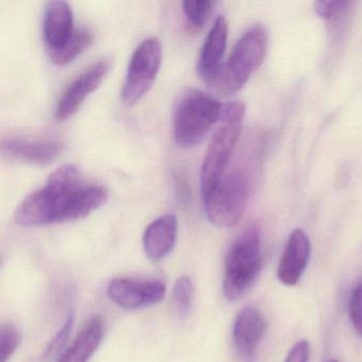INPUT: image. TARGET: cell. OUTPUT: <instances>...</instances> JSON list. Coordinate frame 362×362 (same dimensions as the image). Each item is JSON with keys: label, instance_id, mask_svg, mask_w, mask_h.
<instances>
[{"label": "cell", "instance_id": "cell-1", "mask_svg": "<svg viewBox=\"0 0 362 362\" xmlns=\"http://www.w3.org/2000/svg\"><path fill=\"white\" fill-rule=\"evenodd\" d=\"M107 198L104 187L83 185L78 169L64 165L42 188L25 198L15 213V221L23 227H40L78 220L101 208Z\"/></svg>", "mask_w": 362, "mask_h": 362}, {"label": "cell", "instance_id": "cell-2", "mask_svg": "<svg viewBox=\"0 0 362 362\" xmlns=\"http://www.w3.org/2000/svg\"><path fill=\"white\" fill-rule=\"evenodd\" d=\"M246 106L243 102L223 104L221 127L211 140L202 168V201L211 195L226 174L242 133Z\"/></svg>", "mask_w": 362, "mask_h": 362}, {"label": "cell", "instance_id": "cell-3", "mask_svg": "<svg viewBox=\"0 0 362 362\" xmlns=\"http://www.w3.org/2000/svg\"><path fill=\"white\" fill-rule=\"evenodd\" d=\"M263 265L261 235L249 227L234 240L225 261L223 293L229 301H238L257 282Z\"/></svg>", "mask_w": 362, "mask_h": 362}, {"label": "cell", "instance_id": "cell-4", "mask_svg": "<svg viewBox=\"0 0 362 362\" xmlns=\"http://www.w3.org/2000/svg\"><path fill=\"white\" fill-rule=\"evenodd\" d=\"M252 186V170L240 163L223 174L204 201L206 218L217 227L238 225L246 212Z\"/></svg>", "mask_w": 362, "mask_h": 362}, {"label": "cell", "instance_id": "cell-5", "mask_svg": "<svg viewBox=\"0 0 362 362\" xmlns=\"http://www.w3.org/2000/svg\"><path fill=\"white\" fill-rule=\"evenodd\" d=\"M223 104L197 89L181 98L174 117V140L181 148L202 142L213 125L221 121Z\"/></svg>", "mask_w": 362, "mask_h": 362}, {"label": "cell", "instance_id": "cell-6", "mask_svg": "<svg viewBox=\"0 0 362 362\" xmlns=\"http://www.w3.org/2000/svg\"><path fill=\"white\" fill-rule=\"evenodd\" d=\"M267 44V32L262 27L249 30L236 43L215 84L223 95H232L246 84L263 64Z\"/></svg>", "mask_w": 362, "mask_h": 362}, {"label": "cell", "instance_id": "cell-7", "mask_svg": "<svg viewBox=\"0 0 362 362\" xmlns=\"http://www.w3.org/2000/svg\"><path fill=\"white\" fill-rule=\"evenodd\" d=\"M163 61V46L156 38L144 40L132 55L122 100L127 106L137 103L156 80Z\"/></svg>", "mask_w": 362, "mask_h": 362}, {"label": "cell", "instance_id": "cell-8", "mask_svg": "<svg viewBox=\"0 0 362 362\" xmlns=\"http://www.w3.org/2000/svg\"><path fill=\"white\" fill-rule=\"evenodd\" d=\"M167 286L163 281L114 278L108 285L110 299L119 307L136 310L163 301Z\"/></svg>", "mask_w": 362, "mask_h": 362}, {"label": "cell", "instance_id": "cell-9", "mask_svg": "<svg viewBox=\"0 0 362 362\" xmlns=\"http://www.w3.org/2000/svg\"><path fill=\"white\" fill-rule=\"evenodd\" d=\"M266 332V320L253 306L243 308L234 320L232 339L238 357L244 362H253Z\"/></svg>", "mask_w": 362, "mask_h": 362}, {"label": "cell", "instance_id": "cell-10", "mask_svg": "<svg viewBox=\"0 0 362 362\" xmlns=\"http://www.w3.org/2000/svg\"><path fill=\"white\" fill-rule=\"evenodd\" d=\"M110 69V62L100 61L76 78L64 91L57 102L55 118L63 121L71 117L86 98L103 82Z\"/></svg>", "mask_w": 362, "mask_h": 362}, {"label": "cell", "instance_id": "cell-11", "mask_svg": "<svg viewBox=\"0 0 362 362\" xmlns=\"http://www.w3.org/2000/svg\"><path fill=\"white\" fill-rule=\"evenodd\" d=\"M227 40L228 21L225 16L221 15L215 19L198 60V74L206 84H216L223 68V57Z\"/></svg>", "mask_w": 362, "mask_h": 362}, {"label": "cell", "instance_id": "cell-12", "mask_svg": "<svg viewBox=\"0 0 362 362\" xmlns=\"http://www.w3.org/2000/svg\"><path fill=\"white\" fill-rule=\"evenodd\" d=\"M63 151V144L57 140L6 137L0 140V154L11 159L37 165L53 163Z\"/></svg>", "mask_w": 362, "mask_h": 362}, {"label": "cell", "instance_id": "cell-13", "mask_svg": "<svg viewBox=\"0 0 362 362\" xmlns=\"http://www.w3.org/2000/svg\"><path fill=\"white\" fill-rule=\"evenodd\" d=\"M310 259V242L301 229L289 236L278 267V278L286 286H295L301 280Z\"/></svg>", "mask_w": 362, "mask_h": 362}, {"label": "cell", "instance_id": "cell-14", "mask_svg": "<svg viewBox=\"0 0 362 362\" xmlns=\"http://www.w3.org/2000/svg\"><path fill=\"white\" fill-rule=\"evenodd\" d=\"M178 220L167 214L153 221L144 235V247L148 259L160 261L173 251L177 240Z\"/></svg>", "mask_w": 362, "mask_h": 362}, {"label": "cell", "instance_id": "cell-15", "mask_svg": "<svg viewBox=\"0 0 362 362\" xmlns=\"http://www.w3.org/2000/svg\"><path fill=\"white\" fill-rule=\"evenodd\" d=\"M74 14L65 1L49 2L44 19V38L48 51L62 48L74 34Z\"/></svg>", "mask_w": 362, "mask_h": 362}, {"label": "cell", "instance_id": "cell-16", "mask_svg": "<svg viewBox=\"0 0 362 362\" xmlns=\"http://www.w3.org/2000/svg\"><path fill=\"white\" fill-rule=\"evenodd\" d=\"M104 322L101 317L91 319L71 346L62 355L59 362H88L101 346Z\"/></svg>", "mask_w": 362, "mask_h": 362}, {"label": "cell", "instance_id": "cell-17", "mask_svg": "<svg viewBox=\"0 0 362 362\" xmlns=\"http://www.w3.org/2000/svg\"><path fill=\"white\" fill-rule=\"evenodd\" d=\"M93 36L89 30H74L71 38L57 50L49 51L50 59L57 65H66L82 55L93 43Z\"/></svg>", "mask_w": 362, "mask_h": 362}, {"label": "cell", "instance_id": "cell-18", "mask_svg": "<svg viewBox=\"0 0 362 362\" xmlns=\"http://www.w3.org/2000/svg\"><path fill=\"white\" fill-rule=\"evenodd\" d=\"M194 284L189 276H180L174 285V308L180 318H185L191 312L194 301Z\"/></svg>", "mask_w": 362, "mask_h": 362}, {"label": "cell", "instance_id": "cell-19", "mask_svg": "<svg viewBox=\"0 0 362 362\" xmlns=\"http://www.w3.org/2000/svg\"><path fill=\"white\" fill-rule=\"evenodd\" d=\"M213 4L214 2L210 0L202 1H183V12L189 25L195 29L204 27L211 15H212Z\"/></svg>", "mask_w": 362, "mask_h": 362}, {"label": "cell", "instance_id": "cell-20", "mask_svg": "<svg viewBox=\"0 0 362 362\" xmlns=\"http://www.w3.org/2000/svg\"><path fill=\"white\" fill-rule=\"evenodd\" d=\"M21 336L13 325L0 327V362H8L21 344Z\"/></svg>", "mask_w": 362, "mask_h": 362}, {"label": "cell", "instance_id": "cell-21", "mask_svg": "<svg viewBox=\"0 0 362 362\" xmlns=\"http://www.w3.org/2000/svg\"><path fill=\"white\" fill-rule=\"evenodd\" d=\"M72 327H74V316L69 315L67 320H66L65 324L62 327L61 331L59 332V334L53 338L52 341L47 346L46 352H45V357H46V358L57 356L59 352H61L64 344L67 341L68 336L70 335Z\"/></svg>", "mask_w": 362, "mask_h": 362}, {"label": "cell", "instance_id": "cell-22", "mask_svg": "<svg viewBox=\"0 0 362 362\" xmlns=\"http://www.w3.org/2000/svg\"><path fill=\"white\" fill-rule=\"evenodd\" d=\"M350 316L355 331L362 337V283L354 289L351 297Z\"/></svg>", "mask_w": 362, "mask_h": 362}, {"label": "cell", "instance_id": "cell-23", "mask_svg": "<svg viewBox=\"0 0 362 362\" xmlns=\"http://www.w3.org/2000/svg\"><path fill=\"white\" fill-rule=\"evenodd\" d=\"M310 357V344L308 341H300L293 346L285 362H308Z\"/></svg>", "mask_w": 362, "mask_h": 362}, {"label": "cell", "instance_id": "cell-24", "mask_svg": "<svg viewBox=\"0 0 362 362\" xmlns=\"http://www.w3.org/2000/svg\"><path fill=\"white\" fill-rule=\"evenodd\" d=\"M329 362H338V361H329Z\"/></svg>", "mask_w": 362, "mask_h": 362}]
</instances>
